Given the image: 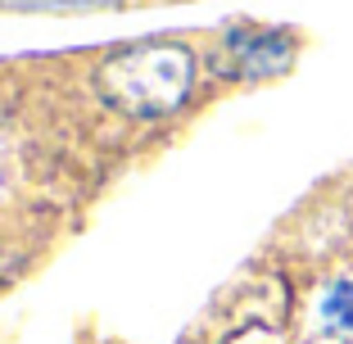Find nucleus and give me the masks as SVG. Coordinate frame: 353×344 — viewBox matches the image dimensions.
Instances as JSON below:
<instances>
[{"mask_svg":"<svg viewBox=\"0 0 353 344\" xmlns=\"http://www.w3.org/2000/svg\"><path fill=\"white\" fill-rule=\"evenodd\" d=\"M317 317H322L326 335H335V340H353V281L326 285L322 303H317Z\"/></svg>","mask_w":353,"mask_h":344,"instance_id":"7ed1b4c3","label":"nucleus"},{"mask_svg":"<svg viewBox=\"0 0 353 344\" xmlns=\"http://www.w3.org/2000/svg\"><path fill=\"white\" fill-rule=\"evenodd\" d=\"M227 50L236 54V73L263 77L285 63V37H276V32H236L227 41Z\"/></svg>","mask_w":353,"mask_h":344,"instance_id":"f03ea898","label":"nucleus"},{"mask_svg":"<svg viewBox=\"0 0 353 344\" xmlns=\"http://www.w3.org/2000/svg\"><path fill=\"white\" fill-rule=\"evenodd\" d=\"M100 86L109 95V105L136 118H163L186 105L190 86H195V54L172 41L132 45L100 68Z\"/></svg>","mask_w":353,"mask_h":344,"instance_id":"f257e3e1","label":"nucleus"}]
</instances>
